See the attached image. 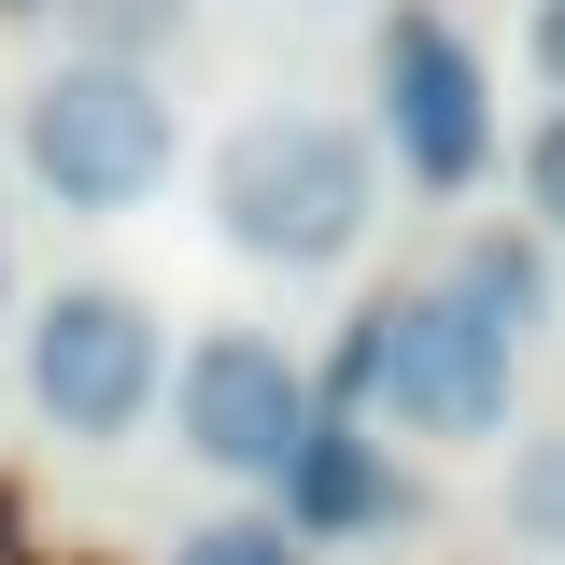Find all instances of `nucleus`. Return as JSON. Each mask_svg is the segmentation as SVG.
Masks as SVG:
<instances>
[{"label": "nucleus", "instance_id": "nucleus-1", "mask_svg": "<svg viewBox=\"0 0 565 565\" xmlns=\"http://www.w3.org/2000/svg\"><path fill=\"white\" fill-rule=\"evenodd\" d=\"M212 226L255 269H340L382 226V156L340 114H255L212 141Z\"/></svg>", "mask_w": 565, "mask_h": 565}, {"label": "nucleus", "instance_id": "nucleus-15", "mask_svg": "<svg viewBox=\"0 0 565 565\" xmlns=\"http://www.w3.org/2000/svg\"><path fill=\"white\" fill-rule=\"evenodd\" d=\"M0 14H29V0H0Z\"/></svg>", "mask_w": 565, "mask_h": 565}, {"label": "nucleus", "instance_id": "nucleus-12", "mask_svg": "<svg viewBox=\"0 0 565 565\" xmlns=\"http://www.w3.org/2000/svg\"><path fill=\"white\" fill-rule=\"evenodd\" d=\"M523 226H537V241H565V99L523 128Z\"/></svg>", "mask_w": 565, "mask_h": 565}, {"label": "nucleus", "instance_id": "nucleus-11", "mask_svg": "<svg viewBox=\"0 0 565 565\" xmlns=\"http://www.w3.org/2000/svg\"><path fill=\"white\" fill-rule=\"evenodd\" d=\"M170 565H311V552L282 537L269 509H226V523H199V537H170Z\"/></svg>", "mask_w": 565, "mask_h": 565}, {"label": "nucleus", "instance_id": "nucleus-10", "mask_svg": "<svg viewBox=\"0 0 565 565\" xmlns=\"http://www.w3.org/2000/svg\"><path fill=\"white\" fill-rule=\"evenodd\" d=\"M509 523H523V537H552V552H565V424H552V438H523V452H509Z\"/></svg>", "mask_w": 565, "mask_h": 565}, {"label": "nucleus", "instance_id": "nucleus-14", "mask_svg": "<svg viewBox=\"0 0 565 565\" xmlns=\"http://www.w3.org/2000/svg\"><path fill=\"white\" fill-rule=\"evenodd\" d=\"M0 282H14V241H0Z\"/></svg>", "mask_w": 565, "mask_h": 565}, {"label": "nucleus", "instance_id": "nucleus-13", "mask_svg": "<svg viewBox=\"0 0 565 565\" xmlns=\"http://www.w3.org/2000/svg\"><path fill=\"white\" fill-rule=\"evenodd\" d=\"M523 71L565 99V0H523Z\"/></svg>", "mask_w": 565, "mask_h": 565}, {"label": "nucleus", "instance_id": "nucleus-7", "mask_svg": "<svg viewBox=\"0 0 565 565\" xmlns=\"http://www.w3.org/2000/svg\"><path fill=\"white\" fill-rule=\"evenodd\" d=\"M269 523L297 552H340V537H382V523H411V467H396V438H367L353 411H326L297 438V467L269 481Z\"/></svg>", "mask_w": 565, "mask_h": 565}, {"label": "nucleus", "instance_id": "nucleus-5", "mask_svg": "<svg viewBox=\"0 0 565 565\" xmlns=\"http://www.w3.org/2000/svg\"><path fill=\"white\" fill-rule=\"evenodd\" d=\"M311 424H326L311 367L282 340H255V326H199V340L170 353V438L199 452L212 481H282Z\"/></svg>", "mask_w": 565, "mask_h": 565}, {"label": "nucleus", "instance_id": "nucleus-2", "mask_svg": "<svg viewBox=\"0 0 565 565\" xmlns=\"http://www.w3.org/2000/svg\"><path fill=\"white\" fill-rule=\"evenodd\" d=\"M14 170H29L57 212H141L170 170H184V114H170L156 71L57 57L29 99H14Z\"/></svg>", "mask_w": 565, "mask_h": 565}, {"label": "nucleus", "instance_id": "nucleus-8", "mask_svg": "<svg viewBox=\"0 0 565 565\" xmlns=\"http://www.w3.org/2000/svg\"><path fill=\"white\" fill-rule=\"evenodd\" d=\"M452 297H467L494 340L523 353L537 326H552V241H537V226H467V255H452Z\"/></svg>", "mask_w": 565, "mask_h": 565}, {"label": "nucleus", "instance_id": "nucleus-3", "mask_svg": "<svg viewBox=\"0 0 565 565\" xmlns=\"http://www.w3.org/2000/svg\"><path fill=\"white\" fill-rule=\"evenodd\" d=\"M509 367H523V353L494 340L452 282H396V297L353 311L340 396L396 411V438H494V424H509Z\"/></svg>", "mask_w": 565, "mask_h": 565}, {"label": "nucleus", "instance_id": "nucleus-9", "mask_svg": "<svg viewBox=\"0 0 565 565\" xmlns=\"http://www.w3.org/2000/svg\"><path fill=\"white\" fill-rule=\"evenodd\" d=\"M71 14V57H114V71H156L170 43H184V14L199 0H57Z\"/></svg>", "mask_w": 565, "mask_h": 565}, {"label": "nucleus", "instance_id": "nucleus-6", "mask_svg": "<svg viewBox=\"0 0 565 565\" xmlns=\"http://www.w3.org/2000/svg\"><path fill=\"white\" fill-rule=\"evenodd\" d=\"M367 71H382V141H396V170H411L424 199H452V184L494 170V85H481V57H467L452 14H424V0L382 14Z\"/></svg>", "mask_w": 565, "mask_h": 565}, {"label": "nucleus", "instance_id": "nucleus-4", "mask_svg": "<svg viewBox=\"0 0 565 565\" xmlns=\"http://www.w3.org/2000/svg\"><path fill=\"white\" fill-rule=\"evenodd\" d=\"M14 367H29L43 438L114 452L170 396V326H156V297H128V282H57V297H29V353Z\"/></svg>", "mask_w": 565, "mask_h": 565}]
</instances>
